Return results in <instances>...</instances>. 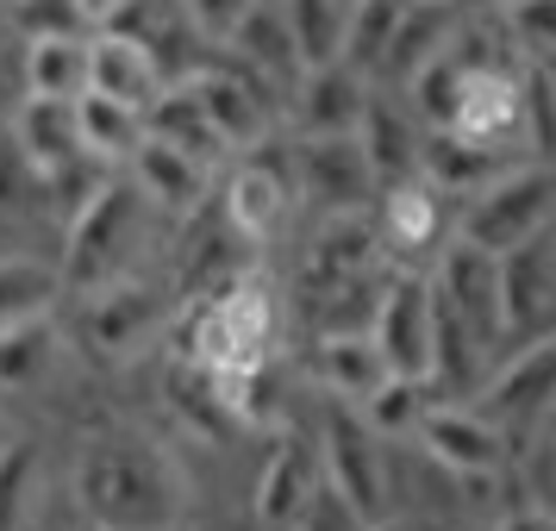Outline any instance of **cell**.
Masks as SVG:
<instances>
[{
    "mask_svg": "<svg viewBox=\"0 0 556 531\" xmlns=\"http://www.w3.org/2000/svg\"><path fill=\"white\" fill-rule=\"evenodd\" d=\"M70 494L88 531H181L194 506L176 451L138 426L88 431L70 456Z\"/></svg>",
    "mask_w": 556,
    "mask_h": 531,
    "instance_id": "obj_1",
    "label": "cell"
},
{
    "mask_svg": "<svg viewBox=\"0 0 556 531\" xmlns=\"http://www.w3.org/2000/svg\"><path fill=\"white\" fill-rule=\"evenodd\" d=\"M176 331V356H188L206 376H231V369H256L276 363L281 344V294L263 263H244L206 294H188L181 313L169 319Z\"/></svg>",
    "mask_w": 556,
    "mask_h": 531,
    "instance_id": "obj_2",
    "label": "cell"
},
{
    "mask_svg": "<svg viewBox=\"0 0 556 531\" xmlns=\"http://www.w3.org/2000/svg\"><path fill=\"white\" fill-rule=\"evenodd\" d=\"M156 219L163 213L131 188V176H106L101 194L70 219V251H63V269H56L63 294H94L106 281L138 276V251H144Z\"/></svg>",
    "mask_w": 556,
    "mask_h": 531,
    "instance_id": "obj_3",
    "label": "cell"
},
{
    "mask_svg": "<svg viewBox=\"0 0 556 531\" xmlns=\"http://www.w3.org/2000/svg\"><path fill=\"white\" fill-rule=\"evenodd\" d=\"M319 456H326V481L338 488V501L351 506L369 531L394 519V481H388V451L381 438L363 426V413L351 401L326 394L319 406Z\"/></svg>",
    "mask_w": 556,
    "mask_h": 531,
    "instance_id": "obj_4",
    "label": "cell"
},
{
    "mask_svg": "<svg viewBox=\"0 0 556 531\" xmlns=\"http://www.w3.org/2000/svg\"><path fill=\"white\" fill-rule=\"evenodd\" d=\"M556 226V169L551 163H513L501 181H488L481 194L463 201L456 213V231L476 238L481 251H513L526 244L531 231Z\"/></svg>",
    "mask_w": 556,
    "mask_h": 531,
    "instance_id": "obj_5",
    "label": "cell"
},
{
    "mask_svg": "<svg viewBox=\"0 0 556 531\" xmlns=\"http://www.w3.org/2000/svg\"><path fill=\"white\" fill-rule=\"evenodd\" d=\"M76 301H81V338L106 363H126V356L151 351L169 331V319H176V301L144 276H119L106 288H94V294H76Z\"/></svg>",
    "mask_w": 556,
    "mask_h": 531,
    "instance_id": "obj_6",
    "label": "cell"
},
{
    "mask_svg": "<svg viewBox=\"0 0 556 531\" xmlns=\"http://www.w3.org/2000/svg\"><path fill=\"white\" fill-rule=\"evenodd\" d=\"M476 413L501 426L506 451H519V438H531V431L551 419L556 413V326L538 331V338H526V351L481 381Z\"/></svg>",
    "mask_w": 556,
    "mask_h": 531,
    "instance_id": "obj_7",
    "label": "cell"
},
{
    "mask_svg": "<svg viewBox=\"0 0 556 531\" xmlns=\"http://www.w3.org/2000/svg\"><path fill=\"white\" fill-rule=\"evenodd\" d=\"M288 169H294V194H301L319 219H331V213H369V201H376V176H369V163H363L356 131L288 144Z\"/></svg>",
    "mask_w": 556,
    "mask_h": 531,
    "instance_id": "obj_8",
    "label": "cell"
},
{
    "mask_svg": "<svg viewBox=\"0 0 556 531\" xmlns=\"http://www.w3.org/2000/svg\"><path fill=\"white\" fill-rule=\"evenodd\" d=\"M369 338L381 344V356H388L394 376H426L431 381V344H438V294H431V276L394 269V276L381 281Z\"/></svg>",
    "mask_w": 556,
    "mask_h": 531,
    "instance_id": "obj_9",
    "label": "cell"
},
{
    "mask_svg": "<svg viewBox=\"0 0 556 531\" xmlns=\"http://www.w3.org/2000/svg\"><path fill=\"white\" fill-rule=\"evenodd\" d=\"M413 438H419V451H426L438 469H451L456 481H476V488L501 481L506 456H513L494 419H481L476 406H456V401H431L426 413H419Z\"/></svg>",
    "mask_w": 556,
    "mask_h": 531,
    "instance_id": "obj_10",
    "label": "cell"
},
{
    "mask_svg": "<svg viewBox=\"0 0 556 531\" xmlns=\"http://www.w3.org/2000/svg\"><path fill=\"white\" fill-rule=\"evenodd\" d=\"M106 31H119L131 45H144V56L156 63V76L163 88H176V81H194L213 63V45H206V31L194 26V13L181 7V0H126Z\"/></svg>",
    "mask_w": 556,
    "mask_h": 531,
    "instance_id": "obj_11",
    "label": "cell"
},
{
    "mask_svg": "<svg viewBox=\"0 0 556 531\" xmlns=\"http://www.w3.org/2000/svg\"><path fill=\"white\" fill-rule=\"evenodd\" d=\"M444 131L476 138V144H494V151H531V138H526V63L463 69V94H456V113Z\"/></svg>",
    "mask_w": 556,
    "mask_h": 531,
    "instance_id": "obj_12",
    "label": "cell"
},
{
    "mask_svg": "<svg viewBox=\"0 0 556 531\" xmlns=\"http://www.w3.org/2000/svg\"><path fill=\"white\" fill-rule=\"evenodd\" d=\"M431 288L469 326V338H476L481 351L501 344V256L494 251H481L476 238L456 231L451 244H444V256H438V269H431Z\"/></svg>",
    "mask_w": 556,
    "mask_h": 531,
    "instance_id": "obj_13",
    "label": "cell"
},
{
    "mask_svg": "<svg viewBox=\"0 0 556 531\" xmlns=\"http://www.w3.org/2000/svg\"><path fill=\"white\" fill-rule=\"evenodd\" d=\"M556 326V226L501 251V338H538Z\"/></svg>",
    "mask_w": 556,
    "mask_h": 531,
    "instance_id": "obj_14",
    "label": "cell"
},
{
    "mask_svg": "<svg viewBox=\"0 0 556 531\" xmlns=\"http://www.w3.org/2000/svg\"><path fill=\"white\" fill-rule=\"evenodd\" d=\"M288 201H294V169L288 156H244L226 176V194H219V213L226 226L244 238V244H269L288 219Z\"/></svg>",
    "mask_w": 556,
    "mask_h": 531,
    "instance_id": "obj_15",
    "label": "cell"
},
{
    "mask_svg": "<svg viewBox=\"0 0 556 531\" xmlns=\"http://www.w3.org/2000/svg\"><path fill=\"white\" fill-rule=\"evenodd\" d=\"M376 238L381 251L406 256V263H419L444 244V231H451V213H444V194L431 188L426 176H406V181H388L376 188Z\"/></svg>",
    "mask_w": 556,
    "mask_h": 531,
    "instance_id": "obj_16",
    "label": "cell"
},
{
    "mask_svg": "<svg viewBox=\"0 0 556 531\" xmlns=\"http://www.w3.org/2000/svg\"><path fill=\"white\" fill-rule=\"evenodd\" d=\"M188 88H194L201 113L213 119V131L226 138V151H256V144L269 138V88L256 76H244L238 63H231V69L206 63Z\"/></svg>",
    "mask_w": 556,
    "mask_h": 531,
    "instance_id": "obj_17",
    "label": "cell"
},
{
    "mask_svg": "<svg viewBox=\"0 0 556 531\" xmlns=\"http://www.w3.org/2000/svg\"><path fill=\"white\" fill-rule=\"evenodd\" d=\"M126 176H131V188L163 213V219H188V213H201L206 206V181H213V169H206L201 156H188V151H176V144H163V138L144 131L138 151L126 156Z\"/></svg>",
    "mask_w": 556,
    "mask_h": 531,
    "instance_id": "obj_18",
    "label": "cell"
},
{
    "mask_svg": "<svg viewBox=\"0 0 556 531\" xmlns=\"http://www.w3.org/2000/svg\"><path fill=\"white\" fill-rule=\"evenodd\" d=\"M226 51L238 56L244 76H256L263 88H276L281 101H288L294 81L306 76V63H301V51H294V38H288V20H281L276 0H256L251 13L238 20V31L226 38Z\"/></svg>",
    "mask_w": 556,
    "mask_h": 531,
    "instance_id": "obj_19",
    "label": "cell"
},
{
    "mask_svg": "<svg viewBox=\"0 0 556 531\" xmlns=\"http://www.w3.org/2000/svg\"><path fill=\"white\" fill-rule=\"evenodd\" d=\"M363 101H369V76H356L351 63H319L294 81V126L301 138H338V131H356L363 119Z\"/></svg>",
    "mask_w": 556,
    "mask_h": 531,
    "instance_id": "obj_20",
    "label": "cell"
},
{
    "mask_svg": "<svg viewBox=\"0 0 556 531\" xmlns=\"http://www.w3.org/2000/svg\"><path fill=\"white\" fill-rule=\"evenodd\" d=\"M513 163H526L519 151H494V144H476V138H456V131H426L419 138V176L444 194V201H469L488 181H501Z\"/></svg>",
    "mask_w": 556,
    "mask_h": 531,
    "instance_id": "obj_21",
    "label": "cell"
},
{
    "mask_svg": "<svg viewBox=\"0 0 556 531\" xmlns=\"http://www.w3.org/2000/svg\"><path fill=\"white\" fill-rule=\"evenodd\" d=\"M313 481H319L313 451H306L294 431H276V451L263 456V469H256V494H251L256 526L263 531H294L306 494H313Z\"/></svg>",
    "mask_w": 556,
    "mask_h": 531,
    "instance_id": "obj_22",
    "label": "cell"
},
{
    "mask_svg": "<svg viewBox=\"0 0 556 531\" xmlns=\"http://www.w3.org/2000/svg\"><path fill=\"white\" fill-rule=\"evenodd\" d=\"M419 138H426V126H419L406 106H394L388 94H376V88H369L363 119H356V144H363V163H369L376 188L419 176Z\"/></svg>",
    "mask_w": 556,
    "mask_h": 531,
    "instance_id": "obj_23",
    "label": "cell"
},
{
    "mask_svg": "<svg viewBox=\"0 0 556 531\" xmlns=\"http://www.w3.org/2000/svg\"><path fill=\"white\" fill-rule=\"evenodd\" d=\"M88 94H106V101H126L144 113L163 94V76H156V63L144 56V45L94 26L88 31Z\"/></svg>",
    "mask_w": 556,
    "mask_h": 531,
    "instance_id": "obj_24",
    "label": "cell"
},
{
    "mask_svg": "<svg viewBox=\"0 0 556 531\" xmlns=\"http://www.w3.org/2000/svg\"><path fill=\"white\" fill-rule=\"evenodd\" d=\"M7 131L20 138V156H26V163L38 169V176H51V169H63V163H70V156L81 151V138H76V101L26 94Z\"/></svg>",
    "mask_w": 556,
    "mask_h": 531,
    "instance_id": "obj_25",
    "label": "cell"
},
{
    "mask_svg": "<svg viewBox=\"0 0 556 531\" xmlns=\"http://www.w3.org/2000/svg\"><path fill=\"white\" fill-rule=\"evenodd\" d=\"M388 376L394 369H388V356H381V344L369 331H326L319 338V388L326 394L356 406V401H369Z\"/></svg>",
    "mask_w": 556,
    "mask_h": 531,
    "instance_id": "obj_26",
    "label": "cell"
},
{
    "mask_svg": "<svg viewBox=\"0 0 556 531\" xmlns=\"http://www.w3.org/2000/svg\"><path fill=\"white\" fill-rule=\"evenodd\" d=\"M144 131H151V138H163V144H176V151H188V156H201L206 169L231 156L226 138L213 131V119L201 113V101H194V88H188V81L163 88V94L144 106Z\"/></svg>",
    "mask_w": 556,
    "mask_h": 531,
    "instance_id": "obj_27",
    "label": "cell"
},
{
    "mask_svg": "<svg viewBox=\"0 0 556 531\" xmlns=\"http://www.w3.org/2000/svg\"><path fill=\"white\" fill-rule=\"evenodd\" d=\"M56 351H63V331L51 313H26L13 326H0V394H26L51 376Z\"/></svg>",
    "mask_w": 556,
    "mask_h": 531,
    "instance_id": "obj_28",
    "label": "cell"
},
{
    "mask_svg": "<svg viewBox=\"0 0 556 531\" xmlns=\"http://www.w3.org/2000/svg\"><path fill=\"white\" fill-rule=\"evenodd\" d=\"M20 69H26V94H51V101H76V94H88V31L26 38Z\"/></svg>",
    "mask_w": 556,
    "mask_h": 531,
    "instance_id": "obj_29",
    "label": "cell"
},
{
    "mask_svg": "<svg viewBox=\"0 0 556 531\" xmlns=\"http://www.w3.org/2000/svg\"><path fill=\"white\" fill-rule=\"evenodd\" d=\"M76 138L81 151L106 163V169H126V156L144 138V113L126 101H106V94H76Z\"/></svg>",
    "mask_w": 556,
    "mask_h": 531,
    "instance_id": "obj_30",
    "label": "cell"
},
{
    "mask_svg": "<svg viewBox=\"0 0 556 531\" xmlns=\"http://www.w3.org/2000/svg\"><path fill=\"white\" fill-rule=\"evenodd\" d=\"M451 0H406V13L394 20V38H388V51H381V69L376 76H394L406 81L426 56H438L444 45H451V13H444Z\"/></svg>",
    "mask_w": 556,
    "mask_h": 531,
    "instance_id": "obj_31",
    "label": "cell"
},
{
    "mask_svg": "<svg viewBox=\"0 0 556 531\" xmlns=\"http://www.w3.org/2000/svg\"><path fill=\"white\" fill-rule=\"evenodd\" d=\"M288 38L301 51L306 69L319 63H344V38H351V0H276Z\"/></svg>",
    "mask_w": 556,
    "mask_h": 531,
    "instance_id": "obj_32",
    "label": "cell"
},
{
    "mask_svg": "<svg viewBox=\"0 0 556 531\" xmlns=\"http://www.w3.org/2000/svg\"><path fill=\"white\" fill-rule=\"evenodd\" d=\"M431 401H438V381H426V376H388L369 401H356V413H363V426L388 444V438H413V426H419V413H426Z\"/></svg>",
    "mask_w": 556,
    "mask_h": 531,
    "instance_id": "obj_33",
    "label": "cell"
},
{
    "mask_svg": "<svg viewBox=\"0 0 556 531\" xmlns=\"http://www.w3.org/2000/svg\"><path fill=\"white\" fill-rule=\"evenodd\" d=\"M401 88H406V113H413L426 131H444V126H451L456 94H463V69H456L451 45H444L438 56H426V63H419V69H413Z\"/></svg>",
    "mask_w": 556,
    "mask_h": 531,
    "instance_id": "obj_34",
    "label": "cell"
},
{
    "mask_svg": "<svg viewBox=\"0 0 556 531\" xmlns=\"http://www.w3.org/2000/svg\"><path fill=\"white\" fill-rule=\"evenodd\" d=\"M63 294V276L51 263H31V256H7L0 263V326L26 319V313H51Z\"/></svg>",
    "mask_w": 556,
    "mask_h": 531,
    "instance_id": "obj_35",
    "label": "cell"
},
{
    "mask_svg": "<svg viewBox=\"0 0 556 531\" xmlns=\"http://www.w3.org/2000/svg\"><path fill=\"white\" fill-rule=\"evenodd\" d=\"M38 469H45V456L31 438L0 451V531H26L31 501H38Z\"/></svg>",
    "mask_w": 556,
    "mask_h": 531,
    "instance_id": "obj_36",
    "label": "cell"
},
{
    "mask_svg": "<svg viewBox=\"0 0 556 531\" xmlns=\"http://www.w3.org/2000/svg\"><path fill=\"white\" fill-rule=\"evenodd\" d=\"M501 26L513 31L526 63H556V0H506Z\"/></svg>",
    "mask_w": 556,
    "mask_h": 531,
    "instance_id": "obj_37",
    "label": "cell"
},
{
    "mask_svg": "<svg viewBox=\"0 0 556 531\" xmlns=\"http://www.w3.org/2000/svg\"><path fill=\"white\" fill-rule=\"evenodd\" d=\"M13 26L20 38H63V31H94L81 20L76 0H13Z\"/></svg>",
    "mask_w": 556,
    "mask_h": 531,
    "instance_id": "obj_38",
    "label": "cell"
},
{
    "mask_svg": "<svg viewBox=\"0 0 556 531\" xmlns=\"http://www.w3.org/2000/svg\"><path fill=\"white\" fill-rule=\"evenodd\" d=\"M188 13H194V26L206 31V45H226L231 31H238V20L251 13L256 0H181Z\"/></svg>",
    "mask_w": 556,
    "mask_h": 531,
    "instance_id": "obj_39",
    "label": "cell"
},
{
    "mask_svg": "<svg viewBox=\"0 0 556 531\" xmlns=\"http://www.w3.org/2000/svg\"><path fill=\"white\" fill-rule=\"evenodd\" d=\"M20 101H26V69H20V51L13 45H0V131L13 126Z\"/></svg>",
    "mask_w": 556,
    "mask_h": 531,
    "instance_id": "obj_40",
    "label": "cell"
},
{
    "mask_svg": "<svg viewBox=\"0 0 556 531\" xmlns=\"http://www.w3.org/2000/svg\"><path fill=\"white\" fill-rule=\"evenodd\" d=\"M488 531H556V513H551V506H519V513L494 519Z\"/></svg>",
    "mask_w": 556,
    "mask_h": 531,
    "instance_id": "obj_41",
    "label": "cell"
},
{
    "mask_svg": "<svg viewBox=\"0 0 556 531\" xmlns=\"http://www.w3.org/2000/svg\"><path fill=\"white\" fill-rule=\"evenodd\" d=\"M76 7H81V20H88V26H106V20H113L126 0H76Z\"/></svg>",
    "mask_w": 556,
    "mask_h": 531,
    "instance_id": "obj_42",
    "label": "cell"
},
{
    "mask_svg": "<svg viewBox=\"0 0 556 531\" xmlns=\"http://www.w3.org/2000/svg\"><path fill=\"white\" fill-rule=\"evenodd\" d=\"M551 513H556V456H551Z\"/></svg>",
    "mask_w": 556,
    "mask_h": 531,
    "instance_id": "obj_43",
    "label": "cell"
},
{
    "mask_svg": "<svg viewBox=\"0 0 556 531\" xmlns=\"http://www.w3.org/2000/svg\"><path fill=\"white\" fill-rule=\"evenodd\" d=\"M463 7H506V0H463Z\"/></svg>",
    "mask_w": 556,
    "mask_h": 531,
    "instance_id": "obj_44",
    "label": "cell"
},
{
    "mask_svg": "<svg viewBox=\"0 0 556 531\" xmlns=\"http://www.w3.org/2000/svg\"><path fill=\"white\" fill-rule=\"evenodd\" d=\"M481 531H488V526H481Z\"/></svg>",
    "mask_w": 556,
    "mask_h": 531,
    "instance_id": "obj_45",
    "label": "cell"
}]
</instances>
